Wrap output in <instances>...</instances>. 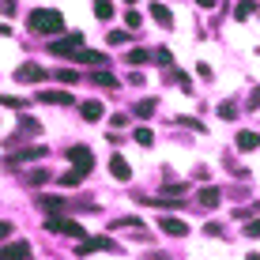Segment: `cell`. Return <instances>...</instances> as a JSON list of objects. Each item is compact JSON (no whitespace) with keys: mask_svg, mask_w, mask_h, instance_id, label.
Instances as JSON below:
<instances>
[{"mask_svg":"<svg viewBox=\"0 0 260 260\" xmlns=\"http://www.w3.org/2000/svg\"><path fill=\"white\" fill-rule=\"evenodd\" d=\"M26 26H30L34 34H46V38H60L64 19H60V12H53V8H34V12L26 15Z\"/></svg>","mask_w":260,"mask_h":260,"instance_id":"6da1fadb","label":"cell"},{"mask_svg":"<svg viewBox=\"0 0 260 260\" xmlns=\"http://www.w3.org/2000/svg\"><path fill=\"white\" fill-rule=\"evenodd\" d=\"M83 49V30H72V34H60V38L49 42V53L53 57H76Z\"/></svg>","mask_w":260,"mask_h":260,"instance_id":"7a4b0ae2","label":"cell"},{"mask_svg":"<svg viewBox=\"0 0 260 260\" xmlns=\"http://www.w3.org/2000/svg\"><path fill=\"white\" fill-rule=\"evenodd\" d=\"M46 230H53V234H68V238H79V241H87V230L79 226V222L64 219V215H46Z\"/></svg>","mask_w":260,"mask_h":260,"instance_id":"3957f363","label":"cell"},{"mask_svg":"<svg viewBox=\"0 0 260 260\" xmlns=\"http://www.w3.org/2000/svg\"><path fill=\"white\" fill-rule=\"evenodd\" d=\"M68 162L79 170V174H91V166H94V155H91V147H83V143H79V147H72L68 151Z\"/></svg>","mask_w":260,"mask_h":260,"instance_id":"277c9868","label":"cell"},{"mask_svg":"<svg viewBox=\"0 0 260 260\" xmlns=\"http://www.w3.org/2000/svg\"><path fill=\"white\" fill-rule=\"evenodd\" d=\"M15 79H19V83H42V79H46V68L34 64V60H26V64L15 68Z\"/></svg>","mask_w":260,"mask_h":260,"instance_id":"5b68a950","label":"cell"},{"mask_svg":"<svg viewBox=\"0 0 260 260\" xmlns=\"http://www.w3.org/2000/svg\"><path fill=\"white\" fill-rule=\"evenodd\" d=\"M102 249L117 253V241H110V238H87V241H79L76 253H79V256H87V253H102Z\"/></svg>","mask_w":260,"mask_h":260,"instance_id":"8992f818","label":"cell"},{"mask_svg":"<svg viewBox=\"0 0 260 260\" xmlns=\"http://www.w3.org/2000/svg\"><path fill=\"white\" fill-rule=\"evenodd\" d=\"M158 230H162V234H174V238H185L189 234V222L177 219V215H162V219H158Z\"/></svg>","mask_w":260,"mask_h":260,"instance_id":"52a82bcc","label":"cell"},{"mask_svg":"<svg viewBox=\"0 0 260 260\" xmlns=\"http://www.w3.org/2000/svg\"><path fill=\"white\" fill-rule=\"evenodd\" d=\"M30 256V245L26 241H8L4 249H0V260H26Z\"/></svg>","mask_w":260,"mask_h":260,"instance_id":"ba28073f","label":"cell"},{"mask_svg":"<svg viewBox=\"0 0 260 260\" xmlns=\"http://www.w3.org/2000/svg\"><path fill=\"white\" fill-rule=\"evenodd\" d=\"M110 174L117 177V181H128V177H132V170H128V162H124V155H110Z\"/></svg>","mask_w":260,"mask_h":260,"instance_id":"9c48e42d","label":"cell"},{"mask_svg":"<svg viewBox=\"0 0 260 260\" xmlns=\"http://www.w3.org/2000/svg\"><path fill=\"white\" fill-rule=\"evenodd\" d=\"M38 102H53V106H72L76 98L68 91H38Z\"/></svg>","mask_w":260,"mask_h":260,"instance_id":"30bf717a","label":"cell"},{"mask_svg":"<svg viewBox=\"0 0 260 260\" xmlns=\"http://www.w3.org/2000/svg\"><path fill=\"white\" fill-rule=\"evenodd\" d=\"M46 155H49L46 147H26V151H19V155L8 158V166H15V162H30V158H46Z\"/></svg>","mask_w":260,"mask_h":260,"instance_id":"8fae6325","label":"cell"},{"mask_svg":"<svg viewBox=\"0 0 260 260\" xmlns=\"http://www.w3.org/2000/svg\"><path fill=\"white\" fill-rule=\"evenodd\" d=\"M76 60H79V64H91V68H102V64H110V60H106L102 53H91V49H79V53H76Z\"/></svg>","mask_w":260,"mask_h":260,"instance_id":"7c38bea8","label":"cell"},{"mask_svg":"<svg viewBox=\"0 0 260 260\" xmlns=\"http://www.w3.org/2000/svg\"><path fill=\"white\" fill-rule=\"evenodd\" d=\"M151 19H155L158 26H174V15H170L166 4H151Z\"/></svg>","mask_w":260,"mask_h":260,"instance_id":"4fadbf2b","label":"cell"},{"mask_svg":"<svg viewBox=\"0 0 260 260\" xmlns=\"http://www.w3.org/2000/svg\"><path fill=\"white\" fill-rule=\"evenodd\" d=\"M79 117H83V121H98V117H102V102H94V98L83 102V106H79Z\"/></svg>","mask_w":260,"mask_h":260,"instance_id":"5bb4252c","label":"cell"},{"mask_svg":"<svg viewBox=\"0 0 260 260\" xmlns=\"http://www.w3.org/2000/svg\"><path fill=\"white\" fill-rule=\"evenodd\" d=\"M219 200H222V192L215 189V185H208V189H200V204H204V208H219Z\"/></svg>","mask_w":260,"mask_h":260,"instance_id":"9a60e30c","label":"cell"},{"mask_svg":"<svg viewBox=\"0 0 260 260\" xmlns=\"http://www.w3.org/2000/svg\"><path fill=\"white\" fill-rule=\"evenodd\" d=\"M238 147L241 151H256L260 147V136H256V132H238Z\"/></svg>","mask_w":260,"mask_h":260,"instance_id":"2e32d148","label":"cell"},{"mask_svg":"<svg viewBox=\"0 0 260 260\" xmlns=\"http://www.w3.org/2000/svg\"><path fill=\"white\" fill-rule=\"evenodd\" d=\"M38 132H42V124L34 117H19V136H38Z\"/></svg>","mask_w":260,"mask_h":260,"instance_id":"e0dca14e","label":"cell"},{"mask_svg":"<svg viewBox=\"0 0 260 260\" xmlns=\"http://www.w3.org/2000/svg\"><path fill=\"white\" fill-rule=\"evenodd\" d=\"M249 15H256V0H241L234 8V19H249Z\"/></svg>","mask_w":260,"mask_h":260,"instance_id":"ac0fdd59","label":"cell"},{"mask_svg":"<svg viewBox=\"0 0 260 260\" xmlns=\"http://www.w3.org/2000/svg\"><path fill=\"white\" fill-rule=\"evenodd\" d=\"M83 177H87V174H79V170H76V166H72V170H68V174H64V177H60V185H64V189H76V185H79V181H83Z\"/></svg>","mask_w":260,"mask_h":260,"instance_id":"d6986e66","label":"cell"},{"mask_svg":"<svg viewBox=\"0 0 260 260\" xmlns=\"http://www.w3.org/2000/svg\"><path fill=\"white\" fill-rule=\"evenodd\" d=\"M128 38H132V30H106V42H110V46H124Z\"/></svg>","mask_w":260,"mask_h":260,"instance_id":"ffe728a7","label":"cell"},{"mask_svg":"<svg viewBox=\"0 0 260 260\" xmlns=\"http://www.w3.org/2000/svg\"><path fill=\"white\" fill-rule=\"evenodd\" d=\"M94 15L98 19H113V4L110 0H94Z\"/></svg>","mask_w":260,"mask_h":260,"instance_id":"44dd1931","label":"cell"},{"mask_svg":"<svg viewBox=\"0 0 260 260\" xmlns=\"http://www.w3.org/2000/svg\"><path fill=\"white\" fill-rule=\"evenodd\" d=\"M124 60L140 68V64H147V60H151V53H147V49H132V53H128V57H124Z\"/></svg>","mask_w":260,"mask_h":260,"instance_id":"7402d4cb","label":"cell"},{"mask_svg":"<svg viewBox=\"0 0 260 260\" xmlns=\"http://www.w3.org/2000/svg\"><path fill=\"white\" fill-rule=\"evenodd\" d=\"M124 26H128V30H132V34H136V30H140V26H143V15L136 12V8H132V12H128V15H124Z\"/></svg>","mask_w":260,"mask_h":260,"instance_id":"603a6c76","label":"cell"},{"mask_svg":"<svg viewBox=\"0 0 260 260\" xmlns=\"http://www.w3.org/2000/svg\"><path fill=\"white\" fill-rule=\"evenodd\" d=\"M94 83H98V87H110V91H113V87H117V76H113V72H98Z\"/></svg>","mask_w":260,"mask_h":260,"instance_id":"cb8c5ba5","label":"cell"},{"mask_svg":"<svg viewBox=\"0 0 260 260\" xmlns=\"http://www.w3.org/2000/svg\"><path fill=\"white\" fill-rule=\"evenodd\" d=\"M219 117H222V121H234V117H238V106H234V102H219Z\"/></svg>","mask_w":260,"mask_h":260,"instance_id":"d4e9b609","label":"cell"},{"mask_svg":"<svg viewBox=\"0 0 260 260\" xmlns=\"http://www.w3.org/2000/svg\"><path fill=\"white\" fill-rule=\"evenodd\" d=\"M132 136H136V143H143V147H151V143H155V132H151V128H136Z\"/></svg>","mask_w":260,"mask_h":260,"instance_id":"484cf974","label":"cell"},{"mask_svg":"<svg viewBox=\"0 0 260 260\" xmlns=\"http://www.w3.org/2000/svg\"><path fill=\"white\" fill-rule=\"evenodd\" d=\"M136 113L140 117H151V113H155V98H143V102L136 106Z\"/></svg>","mask_w":260,"mask_h":260,"instance_id":"4316f807","label":"cell"},{"mask_svg":"<svg viewBox=\"0 0 260 260\" xmlns=\"http://www.w3.org/2000/svg\"><path fill=\"white\" fill-rule=\"evenodd\" d=\"M26 181H30V185H46L49 174H46V170H30V174H26Z\"/></svg>","mask_w":260,"mask_h":260,"instance_id":"83f0119b","label":"cell"},{"mask_svg":"<svg viewBox=\"0 0 260 260\" xmlns=\"http://www.w3.org/2000/svg\"><path fill=\"white\" fill-rule=\"evenodd\" d=\"M185 189H189V185H185V181H174V185L166 181V185H162V192H166V196H170V192H174V196H181Z\"/></svg>","mask_w":260,"mask_h":260,"instance_id":"f1b7e54d","label":"cell"},{"mask_svg":"<svg viewBox=\"0 0 260 260\" xmlns=\"http://www.w3.org/2000/svg\"><path fill=\"white\" fill-rule=\"evenodd\" d=\"M151 57H155V64H170V60H174V53H170V49H155Z\"/></svg>","mask_w":260,"mask_h":260,"instance_id":"f546056e","label":"cell"},{"mask_svg":"<svg viewBox=\"0 0 260 260\" xmlns=\"http://www.w3.org/2000/svg\"><path fill=\"white\" fill-rule=\"evenodd\" d=\"M245 238H260V219H253V222H245Z\"/></svg>","mask_w":260,"mask_h":260,"instance_id":"4dcf8cb0","label":"cell"},{"mask_svg":"<svg viewBox=\"0 0 260 260\" xmlns=\"http://www.w3.org/2000/svg\"><path fill=\"white\" fill-rule=\"evenodd\" d=\"M15 8H19L15 0H0V15H15Z\"/></svg>","mask_w":260,"mask_h":260,"instance_id":"1f68e13d","label":"cell"},{"mask_svg":"<svg viewBox=\"0 0 260 260\" xmlns=\"http://www.w3.org/2000/svg\"><path fill=\"white\" fill-rule=\"evenodd\" d=\"M57 79H64V83H76L79 76H76V72H72V68H64V72H57Z\"/></svg>","mask_w":260,"mask_h":260,"instance_id":"d6a6232c","label":"cell"},{"mask_svg":"<svg viewBox=\"0 0 260 260\" xmlns=\"http://www.w3.org/2000/svg\"><path fill=\"white\" fill-rule=\"evenodd\" d=\"M110 124H113V128H124V124H128V117H124V113H113Z\"/></svg>","mask_w":260,"mask_h":260,"instance_id":"836d02e7","label":"cell"},{"mask_svg":"<svg viewBox=\"0 0 260 260\" xmlns=\"http://www.w3.org/2000/svg\"><path fill=\"white\" fill-rule=\"evenodd\" d=\"M0 106H15V110H19V106H23V98H12V94H4V98H0Z\"/></svg>","mask_w":260,"mask_h":260,"instance_id":"e575fe53","label":"cell"},{"mask_svg":"<svg viewBox=\"0 0 260 260\" xmlns=\"http://www.w3.org/2000/svg\"><path fill=\"white\" fill-rule=\"evenodd\" d=\"M12 238V222H0V241H8Z\"/></svg>","mask_w":260,"mask_h":260,"instance_id":"d590c367","label":"cell"},{"mask_svg":"<svg viewBox=\"0 0 260 260\" xmlns=\"http://www.w3.org/2000/svg\"><path fill=\"white\" fill-rule=\"evenodd\" d=\"M196 8H204V12H208V8H215V0H192Z\"/></svg>","mask_w":260,"mask_h":260,"instance_id":"8d00e7d4","label":"cell"},{"mask_svg":"<svg viewBox=\"0 0 260 260\" xmlns=\"http://www.w3.org/2000/svg\"><path fill=\"white\" fill-rule=\"evenodd\" d=\"M249 106H253V110L260 106V91H253V94H249Z\"/></svg>","mask_w":260,"mask_h":260,"instance_id":"74e56055","label":"cell"},{"mask_svg":"<svg viewBox=\"0 0 260 260\" xmlns=\"http://www.w3.org/2000/svg\"><path fill=\"white\" fill-rule=\"evenodd\" d=\"M0 38H12V26L8 23H0Z\"/></svg>","mask_w":260,"mask_h":260,"instance_id":"f35d334b","label":"cell"},{"mask_svg":"<svg viewBox=\"0 0 260 260\" xmlns=\"http://www.w3.org/2000/svg\"><path fill=\"white\" fill-rule=\"evenodd\" d=\"M147 260H170V253H151Z\"/></svg>","mask_w":260,"mask_h":260,"instance_id":"ab89813d","label":"cell"},{"mask_svg":"<svg viewBox=\"0 0 260 260\" xmlns=\"http://www.w3.org/2000/svg\"><path fill=\"white\" fill-rule=\"evenodd\" d=\"M249 260H260V256H256V253H249Z\"/></svg>","mask_w":260,"mask_h":260,"instance_id":"60d3db41","label":"cell"},{"mask_svg":"<svg viewBox=\"0 0 260 260\" xmlns=\"http://www.w3.org/2000/svg\"><path fill=\"white\" fill-rule=\"evenodd\" d=\"M128 4H136V0H128Z\"/></svg>","mask_w":260,"mask_h":260,"instance_id":"b9f144b4","label":"cell"}]
</instances>
